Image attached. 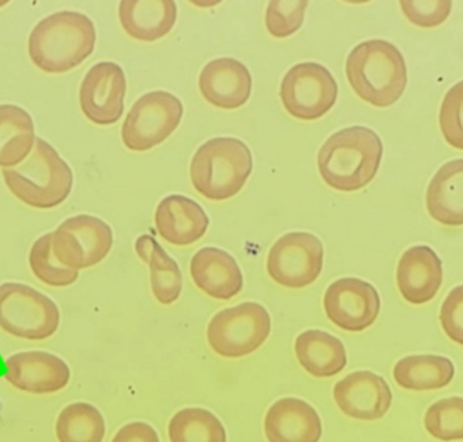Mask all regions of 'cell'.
Segmentation results:
<instances>
[{
    "mask_svg": "<svg viewBox=\"0 0 463 442\" xmlns=\"http://www.w3.org/2000/svg\"><path fill=\"white\" fill-rule=\"evenodd\" d=\"M383 157V143L374 130L351 127L339 130L322 145L318 168L334 190L352 193L372 183Z\"/></svg>",
    "mask_w": 463,
    "mask_h": 442,
    "instance_id": "1",
    "label": "cell"
},
{
    "mask_svg": "<svg viewBox=\"0 0 463 442\" xmlns=\"http://www.w3.org/2000/svg\"><path fill=\"white\" fill-rule=\"evenodd\" d=\"M97 30L80 12H57L45 17L29 37L33 64L49 74L71 71L94 52Z\"/></svg>",
    "mask_w": 463,
    "mask_h": 442,
    "instance_id": "2",
    "label": "cell"
},
{
    "mask_svg": "<svg viewBox=\"0 0 463 442\" xmlns=\"http://www.w3.org/2000/svg\"><path fill=\"white\" fill-rule=\"evenodd\" d=\"M345 70L354 94L376 108L396 104L409 81L402 52L386 40L356 45L347 55Z\"/></svg>",
    "mask_w": 463,
    "mask_h": 442,
    "instance_id": "3",
    "label": "cell"
},
{
    "mask_svg": "<svg viewBox=\"0 0 463 442\" xmlns=\"http://www.w3.org/2000/svg\"><path fill=\"white\" fill-rule=\"evenodd\" d=\"M10 193L37 210H52L71 194V168L50 143L37 137L32 155L14 168L4 170Z\"/></svg>",
    "mask_w": 463,
    "mask_h": 442,
    "instance_id": "4",
    "label": "cell"
},
{
    "mask_svg": "<svg viewBox=\"0 0 463 442\" xmlns=\"http://www.w3.org/2000/svg\"><path fill=\"white\" fill-rule=\"evenodd\" d=\"M253 170V155L235 137H215L196 150L190 175L195 190L211 201H226L245 187Z\"/></svg>",
    "mask_w": 463,
    "mask_h": 442,
    "instance_id": "5",
    "label": "cell"
},
{
    "mask_svg": "<svg viewBox=\"0 0 463 442\" xmlns=\"http://www.w3.org/2000/svg\"><path fill=\"white\" fill-rule=\"evenodd\" d=\"M57 304L36 288L20 283L0 285V328L27 341H44L60 326Z\"/></svg>",
    "mask_w": 463,
    "mask_h": 442,
    "instance_id": "6",
    "label": "cell"
},
{
    "mask_svg": "<svg viewBox=\"0 0 463 442\" xmlns=\"http://www.w3.org/2000/svg\"><path fill=\"white\" fill-rule=\"evenodd\" d=\"M270 333L269 311L258 303H243L215 314L206 338L213 353L238 359L258 351Z\"/></svg>",
    "mask_w": 463,
    "mask_h": 442,
    "instance_id": "7",
    "label": "cell"
},
{
    "mask_svg": "<svg viewBox=\"0 0 463 442\" xmlns=\"http://www.w3.org/2000/svg\"><path fill=\"white\" fill-rule=\"evenodd\" d=\"M183 102L165 90H153L136 100L122 127L123 145L147 152L167 140L183 119Z\"/></svg>",
    "mask_w": 463,
    "mask_h": 442,
    "instance_id": "8",
    "label": "cell"
},
{
    "mask_svg": "<svg viewBox=\"0 0 463 442\" xmlns=\"http://www.w3.org/2000/svg\"><path fill=\"white\" fill-rule=\"evenodd\" d=\"M280 98L291 117L299 120H317L336 104L338 84L324 65L301 62L289 68L284 75Z\"/></svg>",
    "mask_w": 463,
    "mask_h": 442,
    "instance_id": "9",
    "label": "cell"
},
{
    "mask_svg": "<svg viewBox=\"0 0 463 442\" xmlns=\"http://www.w3.org/2000/svg\"><path fill=\"white\" fill-rule=\"evenodd\" d=\"M52 253L58 262L72 270L92 268L109 255L112 228L92 215L68 218L52 232Z\"/></svg>",
    "mask_w": 463,
    "mask_h": 442,
    "instance_id": "10",
    "label": "cell"
},
{
    "mask_svg": "<svg viewBox=\"0 0 463 442\" xmlns=\"http://www.w3.org/2000/svg\"><path fill=\"white\" fill-rule=\"evenodd\" d=\"M324 268V246L316 235L291 232L274 243L268 258V273L288 288L312 285Z\"/></svg>",
    "mask_w": 463,
    "mask_h": 442,
    "instance_id": "11",
    "label": "cell"
},
{
    "mask_svg": "<svg viewBox=\"0 0 463 442\" xmlns=\"http://www.w3.org/2000/svg\"><path fill=\"white\" fill-rule=\"evenodd\" d=\"M380 307L382 303L376 288L361 278H339L326 288L324 296V308L329 321L349 333H361L373 325Z\"/></svg>",
    "mask_w": 463,
    "mask_h": 442,
    "instance_id": "12",
    "label": "cell"
},
{
    "mask_svg": "<svg viewBox=\"0 0 463 442\" xmlns=\"http://www.w3.org/2000/svg\"><path fill=\"white\" fill-rule=\"evenodd\" d=\"M126 77L120 65H94L80 84V105L85 117L99 127L119 122L125 110Z\"/></svg>",
    "mask_w": 463,
    "mask_h": 442,
    "instance_id": "13",
    "label": "cell"
},
{
    "mask_svg": "<svg viewBox=\"0 0 463 442\" xmlns=\"http://www.w3.org/2000/svg\"><path fill=\"white\" fill-rule=\"evenodd\" d=\"M5 366V379L26 393H57L67 388L71 379L70 366L60 356L43 351L14 353L6 359Z\"/></svg>",
    "mask_w": 463,
    "mask_h": 442,
    "instance_id": "14",
    "label": "cell"
},
{
    "mask_svg": "<svg viewBox=\"0 0 463 442\" xmlns=\"http://www.w3.org/2000/svg\"><path fill=\"white\" fill-rule=\"evenodd\" d=\"M334 399L345 416L373 421L386 416L392 406L390 386L373 371H354L335 384Z\"/></svg>",
    "mask_w": 463,
    "mask_h": 442,
    "instance_id": "15",
    "label": "cell"
},
{
    "mask_svg": "<svg viewBox=\"0 0 463 442\" xmlns=\"http://www.w3.org/2000/svg\"><path fill=\"white\" fill-rule=\"evenodd\" d=\"M442 278L441 259L430 246H412L400 258L397 287L407 303H430L441 288Z\"/></svg>",
    "mask_w": 463,
    "mask_h": 442,
    "instance_id": "16",
    "label": "cell"
},
{
    "mask_svg": "<svg viewBox=\"0 0 463 442\" xmlns=\"http://www.w3.org/2000/svg\"><path fill=\"white\" fill-rule=\"evenodd\" d=\"M250 71L235 59L208 62L200 75V90L213 107L233 110L243 107L251 94Z\"/></svg>",
    "mask_w": 463,
    "mask_h": 442,
    "instance_id": "17",
    "label": "cell"
},
{
    "mask_svg": "<svg viewBox=\"0 0 463 442\" xmlns=\"http://www.w3.org/2000/svg\"><path fill=\"white\" fill-rule=\"evenodd\" d=\"M264 433L269 442H319L321 418L307 401L281 399L269 409L264 418Z\"/></svg>",
    "mask_w": 463,
    "mask_h": 442,
    "instance_id": "18",
    "label": "cell"
},
{
    "mask_svg": "<svg viewBox=\"0 0 463 442\" xmlns=\"http://www.w3.org/2000/svg\"><path fill=\"white\" fill-rule=\"evenodd\" d=\"M196 287L216 300L228 301L243 290V275L235 258L218 248H203L191 259Z\"/></svg>",
    "mask_w": 463,
    "mask_h": 442,
    "instance_id": "19",
    "label": "cell"
},
{
    "mask_svg": "<svg viewBox=\"0 0 463 442\" xmlns=\"http://www.w3.org/2000/svg\"><path fill=\"white\" fill-rule=\"evenodd\" d=\"M155 221L158 235L175 246L198 242L210 226V218L200 203L184 195H168L161 201Z\"/></svg>",
    "mask_w": 463,
    "mask_h": 442,
    "instance_id": "20",
    "label": "cell"
},
{
    "mask_svg": "<svg viewBox=\"0 0 463 442\" xmlns=\"http://www.w3.org/2000/svg\"><path fill=\"white\" fill-rule=\"evenodd\" d=\"M119 20L133 39L156 42L173 30L177 22V5L173 0H123Z\"/></svg>",
    "mask_w": 463,
    "mask_h": 442,
    "instance_id": "21",
    "label": "cell"
},
{
    "mask_svg": "<svg viewBox=\"0 0 463 442\" xmlns=\"http://www.w3.org/2000/svg\"><path fill=\"white\" fill-rule=\"evenodd\" d=\"M428 213L445 226L463 225V158L445 163L428 185Z\"/></svg>",
    "mask_w": 463,
    "mask_h": 442,
    "instance_id": "22",
    "label": "cell"
},
{
    "mask_svg": "<svg viewBox=\"0 0 463 442\" xmlns=\"http://www.w3.org/2000/svg\"><path fill=\"white\" fill-rule=\"evenodd\" d=\"M299 365L316 378H332L346 368V349L341 339L326 331L309 330L296 339Z\"/></svg>",
    "mask_w": 463,
    "mask_h": 442,
    "instance_id": "23",
    "label": "cell"
},
{
    "mask_svg": "<svg viewBox=\"0 0 463 442\" xmlns=\"http://www.w3.org/2000/svg\"><path fill=\"white\" fill-rule=\"evenodd\" d=\"M34 122L16 105H0V167L14 168L32 155L36 145Z\"/></svg>",
    "mask_w": 463,
    "mask_h": 442,
    "instance_id": "24",
    "label": "cell"
},
{
    "mask_svg": "<svg viewBox=\"0 0 463 442\" xmlns=\"http://www.w3.org/2000/svg\"><path fill=\"white\" fill-rule=\"evenodd\" d=\"M392 376L400 388L407 390H437L452 381L455 366L452 361L445 356H407L397 362Z\"/></svg>",
    "mask_w": 463,
    "mask_h": 442,
    "instance_id": "25",
    "label": "cell"
},
{
    "mask_svg": "<svg viewBox=\"0 0 463 442\" xmlns=\"http://www.w3.org/2000/svg\"><path fill=\"white\" fill-rule=\"evenodd\" d=\"M105 433L102 413L90 403L68 404L55 423L58 442H102Z\"/></svg>",
    "mask_w": 463,
    "mask_h": 442,
    "instance_id": "26",
    "label": "cell"
},
{
    "mask_svg": "<svg viewBox=\"0 0 463 442\" xmlns=\"http://www.w3.org/2000/svg\"><path fill=\"white\" fill-rule=\"evenodd\" d=\"M171 442H228L226 429L215 414L205 409H184L168 424Z\"/></svg>",
    "mask_w": 463,
    "mask_h": 442,
    "instance_id": "27",
    "label": "cell"
},
{
    "mask_svg": "<svg viewBox=\"0 0 463 442\" xmlns=\"http://www.w3.org/2000/svg\"><path fill=\"white\" fill-rule=\"evenodd\" d=\"M152 290L158 303L170 306L180 298L183 291V273L180 266L168 256L160 243L156 242L148 256Z\"/></svg>",
    "mask_w": 463,
    "mask_h": 442,
    "instance_id": "28",
    "label": "cell"
},
{
    "mask_svg": "<svg viewBox=\"0 0 463 442\" xmlns=\"http://www.w3.org/2000/svg\"><path fill=\"white\" fill-rule=\"evenodd\" d=\"M52 233L42 236L30 249L29 263L33 275L52 287H67L78 280L80 271L64 268L52 253Z\"/></svg>",
    "mask_w": 463,
    "mask_h": 442,
    "instance_id": "29",
    "label": "cell"
},
{
    "mask_svg": "<svg viewBox=\"0 0 463 442\" xmlns=\"http://www.w3.org/2000/svg\"><path fill=\"white\" fill-rule=\"evenodd\" d=\"M425 429L441 441L463 439V399L450 398L432 404L425 414Z\"/></svg>",
    "mask_w": 463,
    "mask_h": 442,
    "instance_id": "30",
    "label": "cell"
},
{
    "mask_svg": "<svg viewBox=\"0 0 463 442\" xmlns=\"http://www.w3.org/2000/svg\"><path fill=\"white\" fill-rule=\"evenodd\" d=\"M307 0H273L266 10V27L271 36L286 39L303 26Z\"/></svg>",
    "mask_w": 463,
    "mask_h": 442,
    "instance_id": "31",
    "label": "cell"
},
{
    "mask_svg": "<svg viewBox=\"0 0 463 442\" xmlns=\"http://www.w3.org/2000/svg\"><path fill=\"white\" fill-rule=\"evenodd\" d=\"M439 127L448 145L463 150V81L448 90L439 110Z\"/></svg>",
    "mask_w": 463,
    "mask_h": 442,
    "instance_id": "32",
    "label": "cell"
},
{
    "mask_svg": "<svg viewBox=\"0 0 463 442\" xmlns=\"http://www.w3.org/2000/svg\"><path fill=\"white\" fill-rule=\"evenodd\" d=\"M402 14L412 24L424 29H431V27L439 26L445 20L449 17L450 10H452V2L449 0H402Z\"/></svg>",
    "mask_w": 463,
    "mask_h": 442,
    "instance_id": "33",
    "label": "cell"
},
{
    "mask_svg": "<svg viewBox=\"0 0 463 442\" xmlns=\"http://www.w3.org/2000/svg\"><path fill=\"white\" fill-rule=\"evenodd\" d=\"M439 320L445 334L454 343L463 345V285L448 294L442 303Z\"/></svg>",
    "mask_w": 463,
    "mask_h": 442,
    "instance_id": "34",
    "label": "cell"
},
{
    "mask_svg": "<svg viewBox=\"0 0 463 442\" xmlns=\"http://www.w3.org/2000/svg\"><path fill=\"white\" fill-rule=\"evenodd\" d=\"M112 442H160V438L150 424L136 421L123 426L113 437Z\"/></svg>",
    "mask_w": 463,
    "mask_h": 442,
    "instance_id": "35",
    "label": "cell"
},
{
    "mask_svg": "<svg viewBox=\"0 0 463 442\" xmlns=\"http://www.w3.org/2000/svg\"><path fill=\"white\" fill-rule=\"evenodd\" d=\"M156 242H157V240L150 235L140 236V238L136 240V252L140 256L143 262H148V256L152 253L153 246H155Z\"/></svg>",
    "mask_w": 463,
    "mask_h": 442,
    "instance_id": "36",
    "label": "cell"
}]
</instances>
